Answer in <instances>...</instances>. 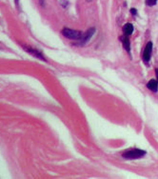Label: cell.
<instances>
[{
  "label": "cell",
  "mask_w": 158,
  "mask_h": 179,
  "mask_svg": "<svg viewBox=\"0 0 158 179\" xmlns=\"http://www.w3.org/2000/svg\"><path fill=\"white\" fill-rule=\"evenodd\" d=\"M146 155V152L139 149H131L129 151L123 152V158L125 159H139Z\"/></svg>",
  "instance_id": "cell-1"
},
{
  "label": "cell",
  "mask_w": 158,
  "mask_h": 179,
  "mask_svg": "<svg viewBox=\"0 0 158 179\" xmlns=\"http://www.w3.org/2000/svg\"><path fill=\"white\" fill-rule=\"evenodd\" d=\"M61 34H62L66 38L71 39V40H79L81 39L83 34L81 33L80 31L77 30H71L69 28H64L62 31H61Z\"/></svg>",
  "instance_id": "cell-2"
},
{
  "label": "cell",
  "mask_w": 158,
  "mask_h": 179,
  "mask_svg": "<svg viewBox=\"0 0 158 179\" xmlns=\"http://www.w3.org/2000/svg\"><path fill=\"white\" fill-rule=\"evenodd\" d=\"M23 48H24L25 51H26L27 52H29V53H31L33 56L36 57V58L40 59V60H44V61H46L45 56L40 52V51H38V50H36V49L31 48V47H29V46H28V47H27V46H23Z\"/></svg>",
  "instance_id": "cell-3"
},
{
  "label": "cell",
  "mask_w": 158,
  "mask_h": 179,
  "mask_svg": "<svg viewBox=\"0 0 158 179\" xmlns=\"http://www.w3.org/2000/svg\"><path fill=\"white\" fill-rule=\"evenodd\" d=\"M95 34V29L94 28H91V29H89V30L86 31V33L82 35V37H81V39H80V44L79 45H84V44H86V43H87L89 39H91L92 37V35Z\"/></svg>",
  "instance_id": "cell-4"
},
{
  "label": "cell",
  "mask_w": 158,
  "mask_h": 179,
  "mask_svg": "<svg viewBox=\"0 0 158 179\" xmlns=\"http://www.w3.org/2000/svg\"><path fill=\"white\" fill-rule=\"evenodd\" d=\"M152 43L148 42V44L146 45L144 53H143V59L145 62H148L150 59V55H152Z\"/></svg>",
  "instance_id": "cell-5"
},
{
  "label": "cell",
  "mask_w": 158,
  "mask_h": 179,
  "mask_svg": "<svg viewBox=\"0 0 158 179\" xmlns=\"http://www.w3.org/2000/svg\"><path fill=\"white\" fill-rule=\"evenodd\" d=\"M120 40L123 43V47L125 48V50L127 51L128 52H130V50H131V44H130V39H129L128 35H122L120 37Z\"/></svg>",
  "instance_id": "cell-6"
},
{
  "label": "cell",
  "mask_w": 158,
  "mask_h": 179,
  "mask_svg": "<svg viewBox=\"0 0 158 179\" xmlns=\"http://www.w3.org/2000/svg\"><path fill=\"white\" fill-rule=\"evenodd\" d=\"M147 87H148L149 90H150L152 92H156L158 91V80L156 81L155 79H152L148 82L147 84Z\"/></svg>",
  "instance_id": "cell-7"
},
{
  "label": "cell",
  "mask_w": 158,
  "mask_h": 179,
  "mask_svg": "<svg viewBox=\"0 0 158 179\" xmlns=\"http://www.w3.org/2000/svg\"><path fill=\"white\" fill-rule=\"evenodd\" d=\"M123 31L126 35H131L132 34V31H134V26L131 23L125 24L123 27Z\"/></svg>",
  "instance_id": "cell-8"
},
{
  "label": "cell",
  "mask_w": 158,
  "mask_h": 179,
  "mask_svg": "<svg viewBox=\"0 0 158 179\" xmlns=\"http://www.w3.org/2000/svg\"><path fill=\"white\" fill-rule=\"evenodd\" d=\"M157 0H146V4L148 6H154L156 4Z\"/></svg>",
  "instance_id": "cell-9"
},
{
  "label": "cell",
  "mask_w": 158,
  "mask_h": 179,
  "mask_svg": "<svg viewBox=\"0 0 158 179\" xmlns=\"http://www.w3.org/2000/svg\"><path fill=\"white\" fill-rule=\"evenodd\" d=\"M131 12L132 14H134V15H136V14H137V10H136V9H134V8L131 9Z\"/></svg>",
  "instance_id": "cell-10"
},
{
  "label": "cell",
  "mask_w": 158,
  "mask_h": 179,
  "mask_svg": "<svg viewBox=\"0 0 158 179\" xmlns=\"http://www.w3.org/2000/svg\"><path fill=\"white\" fill-rule=\"evenodd\" d=\"M155 73H156V77H157V80H158V70H155Z\"/></svg>",
  "instance_id": "cell-11"
},
{
  "label": "cell",
  "mask_w": 158,
  "mask_h": 179,
  "mask_svg": "<svg viewBox=\"0 0 158 179\" xmlns=\"http://www.w3.org/2000/svg\"><path fill=\"white\" fill-rule=\"evenodd\" d=\"M15 3H16V6H18V0H15Z\"/></svg>",
  "instance_id": "cell-12"
},
{
  "label": "cell",
  "mask_w": 158,
  "mask_h": 179,
  "mask_svg": "<svg viewBox=\"0 0 158 179\" xmlns=\"http://www.w3.org/2000/svg\"><path fill=\"white\" fill-rule=\"evenodd\" d=\"M88 1H91V0H88Z\"/></svg>",
  "instance_id": "cell-13"
}]
</instances>
